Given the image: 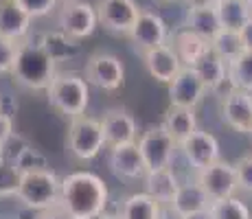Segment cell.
<instances>
[{"instance_id":"4","label":"cell","mask_w":252,"mask_h":219,"mask_svg":"<svg viewBox=\"0 0 252 219\" xmlns=\"http://www.w3.org/2000/svg\"><path fill=\"white\" fill-rule=\"evenodd\" d=\"M60 187H62V178L53 169L22 173L16 199L22 204V208L37 215V213L48 211V208L60 204Z\"/></svg>"},{"instance_id":"46","label":"cell","mask_w":252,"mask_h":219,"mask_svg":"<svg viewBox=\"0 0 252 219\" xmlns=\"http://www.w3.org/2000/svg\"><path fill=\"white\" fill-rule=\"evenodd\" d=\"M160 2H176V0H160Z\"/></svg>"},{"instance_id":"33","label":"cell","mask_w":252,"mask_h":219,"mask_svg":"<svg viewBox=\"0 0 252 219\" xmlns=\"http://www.w3.org/2000/svg\"><path fill=\"white\" fill-rule=\"evenodd\" d=\"M16 2L20 4L33 20L51 16V13H55L57 7H60V0H16Z\"/></svg>"},{"instance_id":"36","label":"cell","mask_w":252,"mask_h":219,"mask_svg":"<svg viewBox=\"0 0 252 219\" xmlns=\"http://www.w3.org/2000/svg\"><path fill=\"white\" fill-rule=\"evenodd\" d=\"M27 147H29L27 140H24L20 134H16V131H13L11 138H9L7 143L0 147V158L7 160V162H16V160L20 158V154H22Z\"/></svg>"},{"instance_id":"25","label":"cell","mask_w":252,"mask_h":219,"mask_svg":"<svg viewBox=\"0 0 252 219\" xmlns=\"http://www.w3.org/2000/svg\"><path fill=\"white\" fill-rule=\"evenodd\" d=\"M162 127L176 140L178 145L184 143L193 131H197V114L195 110H187V108H173L169 105V110L164 112V119H162Z\"/></svg>"},{"instance_id":"35","label":"cell","mask_w":252,"mask_h":219,"mask_svg":"<svg viewBox=\"0 0 252 219\" xmlns=\"http://www.w3.org/2000/svg\"><path fill=\"white\" fill-rule=\"evenodd\" d=\"M235 171H237V182H239V191L252 195V154L237 160Z\"/></svg>"},{"instance_id":"31","label":"cell","mask_w":252,"mask_h":219,"mask_svg":"<svg viewBox=\"0 0 252 219\" xmlns=\"http://www.w3.org/2000/svg\"><path fill=\"white\" fill-rule=\"evenodd\" d=\"M20 180H22V173L18 171L16 164L0 158V199L16 197Z\"/></svg>"},{"instance_id":"22","label":"cell","mask_w":252,"mask_h":219,"mask_svg":"<svg viewBox=\"0 0 252 219\" xmlns=\"http://www.w3.org/2000/svg\"><path fill=\"white\" fill-rule=\"evenodd\" d=\"M35 42L44 48V53L57 66L81 55V44L77 40H72V37H68L64 31H60V29L40 33V35L35 37Z\"/></svg>"},{"instance_id":"39","label":"cell","mask_w":252,"mask_h":219,"mask_svg":"<svg viewBox=\"0 0 252 219\" xmlns=\"http://www.w3.org/2000/svg\"><path fill=\"white\" fill-rule=\"evenodd\" d=\"M33 219H72L66 211H62L60 206H53V208H48V211H42V213H37Z\"/></svg>"},{"instance_id":"1","label":"cell","mask_w":252,"mask_h":219,"mask_svg":"<svg viewBox=\"0 0 252 219\" xmlns=\"http://www.w3.org/2000/svg\"><path fill=\"white\" fill-rule=\"evenodd\" d=\"M72 219H96L108 213L110 188L92 171H72L62 178L60 204Z\"/></svg>"},{"instance_id":"47","label":"cell","mask_w":252,"mask_h":219,"mask_svg":"<svg viewBox=\"0 0 252 219\" xmlns=\"http://www.w3.org/2000/svg\"><path fill=\"white\" fill-rule=\"evenodd\" d=\"M250 136H252V129H250Z\"/></svg>"},{"instance_id":"38","label":"cell","mask_w":252,"mask_h":219,"mask_svg":"<svg viewBox=\"0 0 252 219\" xmlns=\"http://www.w3.org/2000/svg\"><path fill=\"white\" fill-rule=\"evenodd\" d=\"M13 131H16V121L7 119V116L0 114V147H2V145L11 138Z\"/></svg>"},{"instance_id":"16","label":"cell","mask_w":252,"mask_h":219,"mask_svg":"<svg viewBox=\"0 0 252 219\" xmlns=\"http://www.w3.org/2000/svg\"><path fill=\"white\" fill-rule=\"evenodd\" d=\"M143 55V64L145 70L149 72L152 79H156L158 84L169 86L176 75L182 70V62L178 57V53L173 51L171 44H162V46H156L152 51L140 53Z\"/></svg>"},{"instance_id":"12","label":"cell","mask_w":252,"mask_h":219,"mask_svg":"<svg viewBox=\"0 0 252 219\" xmlns=\"http://www.w3.org/2000/svg\"><path fill=\"white\" fill-rule=\"evenodd\" d=\"M127 37L132 40V44L140 53H145L156 46H162V44H169V27L158 11L140 9L136 22H134Z\"/></svg>"},{"instance_id":"44","label":"cell","mask_w":252,"mask_h":219,"mask_svg":"<svg viewBox=\"0 0 252 219\" xmlns=\"http://www.w3.org/2000/svg\"><path fill=\"white\" fill-rule=\"evenodd\" d=\"M96 219H116V217H112V215H108V213H105V215H101V217H96Z\"/></svg>"},{"instance_id":"5","label":"cell","mask_w":252,"mask_h":219,"mask_svg":"<svg viewBox=\"0 0 252 219\" xmlns=\"http://www.w3.org/2000/svg\"><path fill=\"white\" fill-rule=\"evenodd\" d=\"M66 145H68V152L81 162H90V160L99 158L101 152L108 149L101 119H92L88 114L70 119Z\"/></svg>"},{"instance_id":"7","label":"cell","mask_w":252,"mask_h":219,"mask_svg":"<svg viewBox=\"0 0 252 219\" xmlns=\"http://www.w3.org/2000/svg\"><path fill=\"white\" fill-rule=\"evenodd\" d=\"M138 152L143 156V162L147 171L173 167V160L178 156V143L164 131L162 125L147 127L136 140Z\"/></svg>"},{"instance_id":"6","label":"cell","mask_w":252,"mask_h":219,"mask_svg":"<svg viewBox=\"0 0 252 219\" xmlns=\"http://www.w3.org/2000/svg\"><path fill=\"white\" fill-rule=\"evenodd\" d=\"M57 29L77 42L94 35L99 29L96 7L88 0H64L57 7Z\"/></svg>"},{"instance_id":"41","label":"cell","mask_w":252,"mask_h":219,"mask_svg":"<svg viewBox=\"0 0 252 219\" xmlns=\"http://www.w3.org/2000/svg\"><path fill=\"white\" fill-rule=\"evenodd\" d=\"M182 219H213V215H211V211H200V213H193V215L182 217Z\"/></svg>"},{"instance_id":"43","label":"cell","mask_w":252,"mask_h":219,"mask_svg":"<svg viewBox=\"0 0 252 219\" xmlns=\"http://www.w3.org/2000/svg\"><path fill=\"white\" fill-rule=\"evenodd\" d=\"M0 219H18L16 215H9V213H2L0 211Z\"/></svg>"},{"instance_id":"21","label":"cell","mask_w":252,"mask_h":219,"mask_svg":"<svg viewBox=\"0 0 252 219\" xmlns=\"http://www.w3.org/2000/svg\"><path fill=\"white\" fill-rule=\"evenodd\" d=\"M143 184H145V193L147 195H152L164 208H169L173 197H176L178 188H180L182 180L176 173V169L167 167V169H158V171H147L143 178Z\"/></svg>"},{"instance_id":"18","label":"cell","mask_w":252,"mask_h":219,"mask_svg":"<svg viewBox=\"0 0 252 219\" xmlns=\"http://www.w3.org/2000/svg\"><path fill=\"white\" fill-rule=\"evenodd\" d=\"M33 18L16 2L0 0V35L13 42H27L31 37Z\"/></svg>"},{"instance_id":"48","label":"cell","mask_w":252,"mask_h":219,"mask_svg":"<svg viewBox=\"0 0 252 219\" xmlns=\"http://www.w3.org/2000/svg\"><path fill=\"white\" fill-rule=\"evenodd\" d=\"M60 2H64V0H60Z\"/></svg>"},{"instance_id":"26","label":"cell","mask_w":252,"mask_h":219,"mask_svg":"<svg viewBox=\"0 0 252 219\" xmlns=\"http://www.w3.org/2000/svg\"><path fill=\"white\" fill-rule=\"evenodd\" d=\"M169 44H171L173 51L178 53L182 66H191V68L195 66L208 51H211V46H208V42L204 40V37L195 35V33L187 31V29H180Z\"/></svg>"},{"instance_id":"2","label":"cell","mask_w":252,"mask_h":219,"mask_svg":"<svg viewBox=\"0 0 252 219\" xmlns=\"http://www.w3.org/2000/svg\"><path fill=\"white\" fill-rule=\"evenodd\" d=\"M57 72H60L57 64L46 55L44 48L35 40L29 37L27 42L20 44L16 64L11 70V77L16 79L18 86L33 92H46V88L53 84Z\"/></svg>"},{"instance_id":"24","label":"cell","mask_w":252,"mask_h":219,"mask_svg":"<svg viewBox=\"0 0 252 219\" xmlns=\"http://www.w3.org/2000/svg\"><path fill=\"white\" fill-rule=\"evenodd\" d=\"M162 204L156 202L152 195H147L145 191L132 193L119 204L116 211V219H160Z\"/></svg>"},{"instance_id":"23","label":"cell","mask_w":252,"mask_h":219,"mask_svg":"<svg viewBox=\"0 0 252 219\" xmlns=\"http://www.w3.org/2000/svg\"><path fill=\"white\" fill-rule=\"evenodd\" d=\"M171 208L176 215L180 217H189L193 213H200V211H208L211 208V202H208L206 193L202 191V187L195 182V178L189 180V182H182L180 188H178L176 197L171 202Z\"/></svg>"},{"instance_id":"28","label":"cell","mask_w":252,"mask_h":219,"mask_svg":"<svg viewBox=\"0 0 252 219\" xmlns=\"http://www.w3.org/2000/svg\"><path fill=\"white\" fill-rule=\"evenodd\" d=\"M208 46H211V51L215 53L217 57H221L226 64L232 60H237V57L246 51L244 40H241V33L230 31V29H221V31L208 42Z\"/></svg>"},{"instance_id":"9","label":"cell","mask_w":252,"mask_h":219,"mask_svg":"<svg viewBox=\"0 0 252 219\" xmlns=\"http://www.w3.org/2000/svg\"><path fill=\"white\" fill-rule=\"evenodd\" d=\"M178 154L184 158V162L191 167L193 173L204 171L206 167L221 160V145L215 134L204 129H197L189 136L184 143L178 145Z\"/></svg>"},{"instance_id":"15","label":"cell","mask_w":252,"mask_h":219,"mask_svg":"<svg viewBox=\"0 0 252 219\" xmlns=\"http://www.w3.org/2000/svg\"><path fill=\"white\" fill-rule=\"evenodd\" d=\"M108 167L114 178L125 180V182H143L147 173L136 143L108 147Z\"/></svg>"},{"instance_id":"30","label":"cell","mask_w":252,"mask_h":219,"mask_svg":"<svg viewBox=\"0 0 252 219\" xmlns=\"http://www.w3.org/2000/svg\"><path fill=\"white\" fill-rule=\"evenodd\" d=\"M208 211H211L213 219H252V211L248 202L239 195H232V197L221 199V202L211 204Z\"/></svg>"},{"instance_id":"42","label":"cell","mask_w":252,"mask_h":219,"mask_svg":"<svg viewBox=\"0 0 252 219\" xmlns=\"http://www.w3.org/2000/svg\"><path fill=\"white\" fill-rule=\"evenodd\" d=\"M160 219H182V217H180V215H176V213H173L171 208H162Z\"/></svg>"},{"instance_id":"40","label":"cell","mask_w":252,"mask_h":219,"mask_svg":"<svg viewBox=\"0 0 252 219\" xmlns=\"http://www.w3.org/2000/svg\"><path fill=\"white\" fill-rule=\"evenodd\" d=\"M239 33H241V40H244V48L246 51H252V18L244 24V29Z\"/></svg>"},{"instance_id":"19","label":"cell","mask_w":252,"mask_h":219,"mask_svg":"<svg viewBox=\"0 0 252 219\" xmlns=\"http://www.w3.org/2000/svg\"><path fill=\"white\" fill-rule=\"evenodd\" d=\"M182 29H187V31L195 33V35L204 37L206 42H211L213 37L221 31L220 18H217V11H215V7H213L211 0L189 4Z\"/></svg>"},{"instance_id":"13","label":"cell","mask_w":252,"mask_h":219,"mask_svg":"<svg viewBox=\"0 0 252 219\" xmlns=\"http://www.w3.org/2000/svg\"><path fill=\"white\" fill-rule=\"evenodd\" d=\"M220 114L226 127L239 134H250L252 129V92L235 90L230 88L228 92L221 94L220 101Z\"/></svg>"},{"instance_id":"29","label":"cell","mask_w":252,"mask_h":219,"mask_svg":"<svg viewBox=\"0 0 252 219\" xmlns=\"http://www.w3.org/2000/svg\"><path fill=\"white\" fill-rule=\"evenodd\" d=\"M228 86L252 92V51H244L237 60L228 62Z\"/></svg>"},{"instance_id":"27","label":"cell","mask_w":252,"mask_h":219,"mask_svg":"<svg viewBox=\"0 0 252 219\" xmlns=\"http://www.w3.org/2000/svg\"><path fill=\"white\" fill-rule=\"evenodd\" d=\"M211 2L217 11L221 29L241 31L244 24L252 18V9L244 2V0H211Z\"/></svg>"},{"instance_id":"14","label":"cell","mask_w":252,"mask_h":219,"mask_svg":"<svg viewBox=\"0 0 252 219\" xmlns=\"http://www.w3.org/2000/svg\"><path fill=\"white\" fill-rule=\"evenodd\" d=\"M169 88V103L173 108H187L197 110V105L204 101L208 94L202 79L191 66H182V70L176 75V79L167 86Z\"/></svg>"},{"instance_id":"34","label":"cell","mask_w":252,"mask_h":219,"mask_svg":"<svg viewBox=\"0 0 252 219\" xmlns=\"http://www.w3.org/2000/svg\"><path fill=\"white\" fill-rule=\"evenodd\" d=\"M20 44L22 42H13V40H7V37L0 35V77H2V75H11Z\"/></svg>"},{"instance_id":"8","label":"cell","mask_w":252,"mask_h":219,"mask_svg":"<svg viewBox=\"0 0 252 219\" xmlns=\"http://www.w3.org/2000/svg\"><path fill=\"white\" fill-rule=\"evenodd\" d=\"M84 77L90 86L103 92H116L125 86V64L119 55L96 51L86 60Z\"/></svg>"},{"instance_id":"11","label":"cell","mask_w":252,"mask_h":219,"mask_svg":"<svg viewBox=\"0 0 252 219\" xmlns=\"http://www.w3.org/2000/svg\"><path fill=\"white\" fill-rule=\"evenodd\" d=\"M96 16H99V27L114 35H129L134 22L143 7H138L136 0H99L94 4Z\"/></svg>"},{"instance_id":"10","label":"cell","mask_w":252,"mask_h":219,"mask_svg":"<svg viewBox=\"0 0 252 219\" xmlns=\"http://www.w3.org/2000/svg\"><path fill=\"white\" fill-rule=\"evenodd\" d=\"M195 182L206 193L208 202L215 204L226 197L239 195V182H237L235 164L226 162V160H217L215 164L206 167L204 171L195 173Z\"/></svg>"},{"instance_id":"45","label":"cell","mask_w":252,"mask_h":219,"mask_svg":"<svg viewBox=\"0 0 252 219\" xmlns=\"http://www.w3.org/2000/svg\"><path fill=\"white\" fill-rule=\"evenodd\" d=\"M244 2H246V4H248V7H250V9H252V0H244Z\"/></svg>"},{"instance_id":"32","label":"cell","mask_w":252,"mask_h":219,"mask_svg":"<svg viewBox=\"0 0 252 219\" xmlns=\"http://www.w3.org/2000/svg\"><path fill=\"white\" fill-rule=\"evenodd\" d=\"M13 164L18 167V171L20 173H33V171H44V169H51V162H48L46 154H42L40 149H35L33 145H29Z\"/></svg>"},{"instance_id":"37","label":"cell","mask_w":252,"mask_h":219,"mask_svg":"<svg viewBox=\"0 0 252 219\" xmlns=\"http://www.w3.org/2000/svg\"><path fill=\"white\" fill-rule=\"evenodd\" d=\"M18 110H20V103H18L16 96H13L11 92H0V114L16 121Z\"/></svg>"},{"instance_id":"20","label":"cell","mask_w":252,"mask_h":219,"mask_svg":"<svg viewBox=\"0 0 252 219\" xmlns=\"http://www.w3.org/2000/svg\"><path fill=\"white\" fill-rule=\"evenodd\" d=\"M193 70L197 72V77L202 79L208 94H224L230 90L228 86V64L221 57H217L213 51H208L195 66Z\"/></svg>"},{"instance_id":"17","label":"cell","mask_w":252,"mask_h":219,"mask_svg":"<svg viewBox=\"0 0 252 219\" xmlns=\"http://www.w3.org/2000/svg\"><path fill=\"white\" fill-rule=\"evenodd\" d=\"M101 127H103V136L108 147H116V145H127L138 140V123L127 110L123 108H112L103 114L101 119Z\"/></svg>"},{"instance_id":"3","label":"cell","mask_w":252,"mask_h":219,"mask_svg":"<svg viewBox=\"0 0 252 219\" xmlns=\"http://www.w3.org/2000/svg\"><path fill=\"white\" fill-rule=\"evenodd\" d=\"M48 105L66 119L86 114L90 105V84L79 72H57L53 84L46 88Z\"/></svg>"}]
</instances>
